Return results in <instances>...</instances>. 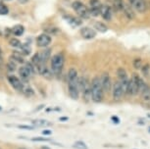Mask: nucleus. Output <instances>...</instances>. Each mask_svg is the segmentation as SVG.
Returning a JSON list of instances; mask_svg holds the SVG:
<instances>
[{"mask_svg":"<svg viewBox=\"0 0 150 149\" xmlns=\"http://www.w3.org/2000/svg\"><path fill=\"white\" fill-rule=\"evenodd\" d=\"M68 91L71 98L74 100L79 99L80 88H79V76L76 69L71 68L68 72Z\"/></svg>","mask_w":150,"mask_h":149,"instance_id":"f257e3e1","label":"nucleus"},{"mask_svg":"<svg viewBox=\"0 0 150 149\" xmlns=\"http://www.w3.org/2000/svg\"><path fill=\"white\" fill-rule=\"evenodd\" d=\"M144 85H145V83L142 81V78L137 74H134L132 78L129 81L126 93L129 95H132V96H134V95H137V93H140L141 90H142L144 88Z\"/></svg>","mask_w":150,"mask_h":149,"instance_id":"f03ea898","label":"nucleus"},{"mask_svg":"<svg viewBox=\"0 0 150 149\" xmlns=\"http://www.w3.org/2000/svg\"><path fill=\"white\" fill-rule=\"evenodd\" d=\"M104 90L101 85L100 78L95 77L91 81V100L95 103H100L103 100Z\"/></svg>","mask_w":150,"mask_h":149,"instance_id":"7ed1b4c3","label":"nucleus"},{"mask_svg":"<svg viewBox=\"0 0 150 149\" xmlns=\"http://www.w3.org/2000/svg\"><path fill=\"white\" fill-rule=\"evenodd\" d=\"M64 62L65 58L63 53H57L51 57V71L56 77H59L61 75L64 67Z\"/></svg>","mask_w":150,"mask_h":149,"instance_id":"20e7f679","label":"nucleus"},{"mask_svg":"<svg viewBox=\"0 0 150 149\" xmlns=\"http://www.w3.org/2000/svg\"><path fill=\"white\" fill-rule=\"evenodd\" d=\"M79 88L80 91L83 92V98L88 100L89 98L91 99V83L88 81L86 77L79 78Z\"/></svg>","mask_w":150,"mask_h":149,"instance_id":"39448f33","label":"nucleus"},{"mask_svg":"<svg viewBox=\"0 0 150 149\" xmlns=\"http://www.w3.org/2000/svg\"><path fill=\"white\" fill-rule=\"evenodd\" d=\"M73 9L76 11V13L78 14L81 18L83 19H87L90 16V11L86 5L81 3V1H75L72 4Z\"/></svg>","mask_w":150,"mask_h":149,"instance_id":"423d86ee","label":"nucleus"},{"mask_svg":"<svg viewBox=\"0 0 150 149\" xmlns=\"http://www.w3.org/2000/svg\"><path fill=\"white\" fill-rule=\"evenodd\" d=\"M125 94L124 88H123V84L120 81H117L116 83L113 84V88H112V95H113V99L118 101L121 100L123 98Z\"/></svg>","mask_w":150,"mask_h":149,"instance_id":"0eeeda50","label":"nucleus"},{"mask_svg":"<svg viewBox=\"0 0 150 149\" xmlns=\"http://www.w3.org/2000/svg\"><path fill=\"white\" fill-rule=\"evenodd\" d=\"M100 81H101V85H102V88L104 92H110L112 90L113 88V83H112V80L111 77L109 76V74H103L100 78Z\"/></svg>","mask_w":150,"mask_h":149,"instance_id":"6e6552de","label":"nucleus"},{"mask_svg":"<svg viewBox=\"0 0 150 149\" xmlns=\"http://www.w3.org/2000/svg\"><path fill=\"white\" fill-rule=\"evenodd\" d=\"M8 81H9V83L11 84V86L16 89V90L18 91H21L23 90V88H24V81L22 80H20L19 78L15 77V76H8Z\"/></svg>","mask_w":150,"mask_h":149,"instance_id":"1a4fd4ad","label":"nucleus"},{"mask_svg":"<svg viewBox=\"0 0 150 149\" xmlns=\"http://www.w3.org/2000/svg\"><path fill=\"white\" fill-rule=\"evenodd\" d=\"M129 5L138 13H143L146 10L145 0H129Z\"/></svg>","mask_w":150,"mask_h":149,"instance_id":"9d476101","label":"nucleus"},{"mask_svg":"<svg viewBox=\"0 0 150 149\" xmlns=\"http://www.w3.org/2000/svg\"><path fill=\"white\" fill-rule=\"evenodd\" d=\"M51 43V37L47 33H41L36 38V45L38 47H46Z\"/></svg>","mask_w":150,"mask_h":149,"instance_id":"9b49d317","label":"nucleus"},{"mask_svg":"<svg viewBox=\"0 0 150 149\" xmlns=\"http://www.w3.org/2000/svg\"><path fill=\"white\" fill-rule=\"evenodd\" d=\"M89 5H90V15L91 16H97L100 14V10H101V5L100 1L99 0H89Z\"/></svg>","mask_w":150,"mask_h":149,"instance_id":"f8f14e48","label":"nucleus"},{"mask_svg":"<svg viewBox=\"0 0 150 149\" xmlns=\"http://www.w3.org/2000/svg\"><path fill=\"white\" fill-rule=\"evenodd\" d=\"M81 35L84 39H91L95 37L96 32L93 29H90L88 27H84L81 29Z\"/></svg>","mask_w":150,"mask_h":149,"instance_id":"ddd939ff","label":"nucleus"},{"mask_svg":"<svg viewBox=\"0 0 150 149\" xmlns=\"http://www.w3.org/2000/svg\"><path fill=\"white\" fill-rule=\"evenodd\" d=\"M19 75H20V77H21V80L23 81H28L30 78V77L33 76V74L30 72V70L28 69L26 66L21 67V68H20Z\"/></svg>","mask_w":150,"mask_h":149,"instance_id":"4468645a","label":"nucleus"},{"mask_svg":"<svg viewBox=\"0 0 150 149\" xmlns=\"http://www.w3.org/2000/svg\"><path fill=\"white\" fill-rule=\"evenodd\" d=\"M140 95H141V99H142L144 103L150 104V85L145 83L143 89L140 92Z\"/></svg>","mask_w":150,"mask_h":149,"instance_id":"2eb2a0df","label":"nucleus"},{"mask_svg":"<svg viewBox=\"0 0 150 149\" xmlns=\"http://www.w3.org/2000/svg\"><path fill=\"white\" fill-rule=\"evenodd\" d=\"M100 15L103 17L104 19L107 20V21H110L112 18V10L109 6H106V5H102L100 10Z\"/></svg>","mask_w":150,"mask_h":149,"instance_id":"dca6fc26","label":"nucleus"},{"mask_svg":"<svg viewBox=\"0 0 150 149\" xmlns=\"http://www.w3.org/2000/svg\"><path fill=\"white\" fill-rule=\"evenodd\" d=\"M132 7L131 6V5L125 3L124 6H123V9H122L123 13L125 14V16H126L129 20H132L134 18V10H132Z\"/></svg>","mask_w":150,"mask_h":149,"instance_id":"f3484780","label":"nucleus"},{"mask_svg":"<svg viewBox=\"0 0 150 149\" xmlns=\"http://www.w3.org/2000/svg\"><path fill=\"white\" fill-rule=\"evenodd\" d=\"M64 18L66 19V21H67L70 25H72L73 27H78V26H80V25L81 24V20H79V19H77V18H75V17H73V16H70V15L64 16Z\"/></svg>","mask_w":150,"mask_h":149,"instance_id":"a211bd4d","label":"nucleus"},{"mask_svg":"<svg viewBox=\"0 0 150 149\" xmlns=\"http://www.w3.org/2000/svg\"><path fill=\"white\" fill-rule=\"evenodd\" d=\"M39 56H40V60H41L42 63L46 64L48 59H51V50H50V49H45L44 51L39 53Z\"/></svg>","mask_w":150,"mask_h":149,"instance_id":"6ab92c4d","label":"nucleus"},{"mask_svg":"<svg viewBox=\"0 0 150 149\" xmlns=\"http://www.w3.org/2000/svg\"><path fill=\"white\" fill-rule=\"evenodd\" d=\"M10 59L12 61L17 62V63H24L25 62V59H24V57H23V55L21 54V52H18V51L13 52Z\"/></svg>","mask_w":150,"mask_h":149,"instance_id":"aec40b11","label":"nucleus"},{"mask_svg":"<svg viewBox=\"0 0 150 149\" xmlns=\"http://www.w3.org/2000/svg\"><path fill=\"white\" fill-rule=\"evenodd\" d=\"M24 32H25V28L21 26V25H17V26L13 27V29L11 30V32H12L14 35H17V36L22 35L23 33H24Z\"/></svg>","mask_w":150,"mask_h":149,"instance_id":"412c9836","label":"nucleus"},{"mask_svg":"<svg viewBox=\"0 0 150 149\" xmlns=\"http://www.w3.org/2000/svg\"><path fill=\"white\" fill-rule=\"evenodd\" d=\"M32 124L35 126H51L52 124L49 123L48 121H45V120H33L32 121Z\"/></svg>","mask_w":150,"mask_h":149,"instance_id":"4be33fe9","label":"nucleus"},{"mask_svg":"<svg viewBox=\"0 0 150 149\" xmlns=\"http://www.w3.org/2000/svg\"><path fill=\"white\" fill-rule=\"evenodd\" d=\"M94 28L96 30H98L99 32H106L107 30H108V28L105 24L101 23V22H97V23L94 24Z\"/></svg>","mask_w":150,"mask_h":149,"instance_id":"5701e85b","label":"nucleus"},{"mask_svg":"<svg viewBox=\"0 0 150 149\" xmlns=\"http://www.w3.org/2000/svg\"><path fill=\"white\" fill-rule=\"evenodd\" d=\"M22 92L26 95L27 97H30L33 96V94H35V91H33V89L30 88L29 85H24V88H23Z\"/></svg>","mask_w":150,"mask_h":149,"instance_id":"b1692460","label":"nucleus"},{"mask_svg":"<svg viewBox=\"0 0 150 149\" xmlns=\"http://www.w3.org/2000/svg\"><path fill=\"white\" fill-rule=\"evenodd\" d=\"M21 48V53L22 54H25V55H29L30 53V47H29L28 44H22V46L20 47Z\"/></svg>","mask_w":150,"mask_h":149,"instance_id":"393cba45","label":"nucleus"},{"mask_svg":"<svg viewBox=\"0 0 150 149\" xmlns=\"http://www.w3.org/2000/svg\"><path fill=\"white\" fill-rule=\"evenodd\" d=\"M9 43H10V45L13 46V47H21L22 46L21 41H20L19 39H17V38H11Z\"/></svg>","mask_w":150,"mask_h":149,"instance_id":"a878e982","label":"nucleus"},{"mask_svg":"<svg viewBox=\"0 0 150 149\" xmlns=\"http://www.w3.org/2000/svg\"><path fill=\"white\" fill-rule=\"evenodd\" d=\"M74 147L77 148V149H88L87 145L84 142H83V141H77V142H75V144H74Z\"/></svg>","mask_w":150,"mask_h":149,"instance_id":"bb28decb","label":"nucleus"},{"mask_svg":"<svg viewBox=\"0 0 150 149\" xmlns=\"http://www.w3.org/2000/svg\"><path fill=\"white\" fill-rule=\"evenodd\" d=\"M124 4H125L124 0H114V5H115V7L117 8L118 10H121L122 11Z\"/></svg>","mask_w":150,"mask_h":149,"instance_id":"cd10ccee","label":"nucleus"},{"mask_svg":"<svg viewBox=\"0 0 150 149\" xmlns=\"http://www.w3.org/2000/svg\"><path fill=\"white\" fill-rule=\"evenodd\" d=\"M134 67L135 69H141L142 68V61H141V59L139 58H137V59H134Z\"/></svg>","mask_w":150,"mask_h":149,"instance_id":"c85d7f7f","label":"nucleus"},{"mask_svg":"<svg viewBox=\"0 0 150 149\" xmlns=\"http://www.w3.org/2000/svg\"><path fill=\"white\" fill-rule=\"evenodd\" d=\"M8 13H9L8 7L3 4H0V15H7Z\"/></svg>","mask_w":150,"mask_h":149,"instance_id":"c756f323","label":"nucleus"},{"mask_svg":"<svg viewBox=\"0 0 150 149\" xmlns=\"http://www.w3.org/2000/svg\"><path fill=\"white\" fill-rule=\"evenodd\" d=\"M17 128L22 129V130H29V131H33L35 129V126H27V125H19L17 126Z\"/></svg>","mask_w":150,"mask_h":149,"instance_id":"7c9ffc66","label":"nucleus"},{"mask_svg":"<svg viewBox=\"0 0 150 149\" xmlns=\"http://www.w3.org/2000/svg\"><path fill=\"white\" fill-rule=\"evenodd\" d=\"M7 69H8V71H9V72H14L16 70V64L13 63V61L11 60L9 63L7 64Z\"/></svg>","mask_w":150,"mask_h":149,"instance_id":"2f4dec72","label":"nucleus"},{"mask_svg":"<svg viewBox=\"0 0 150 149\" xmlns=\"http://www.w3.org/2000/svg\"><path fill=\"white\" fill-rule=\"evenodd\" d=\"M32 141H40V142H44V141H50L49 138H46V137H40V136H38V137H33Z\"/></svg>","mask_w":150,"mask_h":149,"instance_id":"473e14b6","label":"nucleus"},{"mask_svg":"<svg viewBox=\"0 0 150 149\" xmlns=\"http://www.w3.org/2000/svg\"><path fill=\"white\" fill-rule=\"evenodd\" d=\"M141 70H142V72H143L144 76H148V74H149V70H150V67H149V65H145V66H143L142 68H141Z\"/></svg>","mask_w":150,"mask_h":149,"instance_id":"72a5a7b5","label":"nucleus"},{"mask_svg":"<svg viewBox=\"0 0 150 149\" xmlns=\"http://www.w3.org/2000/svg\"><path fill=\"white\" fill-rule=\"evenodd\" d=\"M111 120H112L114 123H116V124H119V123H120V119H119L118 117H116V116L111 117Z\"/></svg>","mask_w":150,"mask_h":149,"instance_id":"f704fd0d","label":"nucleus"},{"mask_svg":"<svg viewBox=\"0 0 150 149\" xmlns=\"http://www.w3.org/2000/svg\"><path fill=\"white\" fill-rule=\"evenodd\" d=\"M42 133H43L44 134V136H49V134H51L52 133V131H42Z\"/></svg>","mask_w":150,"mask_h":149,"instance_id":"c9c22d12","label":"nucleus"},{"mask_svg":"<svg viewBox=\"0 0 150 149\" xmlns=\"http://www.w3.org/2000/svg\"><path fill=\"white\" fill-rule=\"evenodd\" d=\"M19 1V3H21V4H27L28 2H29V0H18Z\"/></svg>","mask_w":150,"mask_h":149,"instance_id":"e433bc0d","label":"nucleus"},{"mask_svg":"<svg viewBox=\"0 0 150 149\" xmlns=\"http://www.w3.org/2000/svg\"><path fill=\"white\" fill-rule=\"evenodd\" d=\"M69 120V118H67V117H62V118H60V119H59V121H68Z\"/></svg>","mask_w":150,"mask_h":149,"instance_id":"4c0bfd02","label":"nucleus"},{"mask_svg":"<svg viewBox=\"0 0 150 149\" xmlns=\"http://www.w3.org/2000/svg\"><path fill=\"white\" fill-rule=\"evenodd\" d=\"M41 149H48V148H46V147H41Z\"/></svg>","mask_w":150,"mask_h":149,"instance_id":"58836bf2","label":"nucleus"},{"mask_svg":"<svg viewBox=\"0 0 150 149\" xmlns=\"http://www.w3.org/2000/svg\"><path fill=\"white\" fill-rule=\"evenodd\" d=\"M2 1H3V0H0V4H2Z\"/></svg>","mask_w":150,"mask_h":149,"instance_id":"ea45409f","label":"nucleus"},{"mask_svg":"<svg viewBox=\"0 0 150 149\" xmlns=\"http://www.w3.org/2000/svg\"><path fill=\"white\" fill-rule=\"evenodd\" d=\"M2 110V108H1V106H0V111H1Z\"/></svg>","mask_w":150,"mask_h":149,"instance_id":"a19ab883","label":"nucleus"},{"mask_svg":"<svg viewBox=\"0 0 150 149\" xmlns=\"http://www.w3.org/2000/svg\"><path fill=\"white\" fill-rule=\"evenodd\" d=\"M0 55H1V49H0Z\"/></svg>","mask_w":150,"mask_h":149,"instance_id":"79ce46f5","label":"nucleus"},{"mask_svg":"<svg viewBox=\"0 0 150 149\" xmlns=\"http://www.w3.org/2000/svg\"><path fill=\"white\" fill-rule=\"evenodd\" d=\"M20 149H27V148H20Z\"/></svg>","mask_w":150,"mask_h":149,"instance_id":"37998d69","label":"nucleus"},{"mask_svg":"<svg viewBox=\"0 0 150 149\" xmlns=\"http://www.w3.org/2000/svg\"><path fill=\"white\" fill-rule=\"evenodd\" d=\"M148 117H149V118H150V114H148Z\"/></svg>","mask_w":150,"mask_h":149,"instance_id":"c03bdc74","label":"nucleus"},{"mask_svg":"<svg viewBox=\"0 0 150 149\" xmlns=\"http://www.w3.org/2000/svg\"><path fill=\"white\" fill-rule=\"evenodd\" d=\"M149 133H150V126H149Z\"/></svg>","mask_w":150,"mask_h":149,"instance_id":"a18cd8bd","label":"nucleus"}]
</instances>
